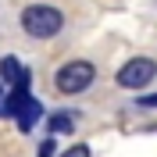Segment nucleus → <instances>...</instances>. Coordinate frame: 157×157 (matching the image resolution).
<instances>
[{
  "label": "nucleus",
  "instance_id": "f257e3e1",
  "mask_svg": "<svg viewBox=\"0 0 157 157\" xmlns=\"http://www.w3.org/2000/svg\"><path fill=\"white\" fill-rule=\"evenodd\" d=\"M64 25V14L50 4H29L21 11V29L29 32L32 39H54Z\"/></svg>",
  "mask_w": 157,
  "mask_h": 157
},
{
  "label": "nucleus",
  "instance_id": "f03ea898",
  "mask_svg": "<svg viewBox=\"0 0 157 157\" xmlns=\"http://www.w3.org/2000/svg\"><path fill=\"white\" fill-rule=\"evenodd\" d=\"M4 114L18 118V128H21V132H29L39 118H43V104L29 93V78H25V82H18V86L11 89L7 104H4Z\"/></svg>",
  "mask_w": 157,
  "mask_h": 157
},
{
  "label": "nucleus",
  "instance_id": "7ed1b4c3",
  "mask_svg": "<svg viewBox=\"0 0 157 157\" xmlns=\"http://www.w3.org/2000/svg\"><path fill=\"white\" fill-rule=\"evenodd\" d=\"M93 78H97V68H93L89 61H68V64L54 75V82H57L61 93H86V89L93 86Z\"/></svg>",
  "mask_w": 157,
  "mask_h": 157
},
{
  "label": "nucleus",
  "instance_id": "20e7f679",
  "mask_svg": "<svg viewBox=\"0 0 157 157\" xmlns=\"http://www.w3.org/2000/svg\"><path fill=\"white\" fill-rule=\"evenodd\" d=\"M154 75H157V61H150V57H132L128 64H121L118 68V86L121 89H143V86H150L154 82Z\"/></svg>",
  "mask_w": 157,
  "mask_h": 157
},
{
  "label": "nucleus",
  "instance_id": "39448f33",
  "mask_svg": "<svg viewBox=\"0 0 157 157\" xmlns=\"http://www.w3.org/2000/svg\"><path fill=\"white\" fill-rule=\"evenodd\" d=\"M29 78V68L21 64L14 54H7V57L0 61V82H7V86H18V82H25Z\"/></svg>",
  "mask_w": 157,
  "mask_h": 157
},
{
  "label": "nucleus",
  "instance_id": "423d86ee",
  "mask_svg": "<svg viewBox=\"0 0 157 157\" xmlns=\"http://www.w3.org/2000/svg\"><path fill=\"white\" fill-rule=\"evenodd\" d=\"M71 125H75V114H68V111L50 114V132H71Z\"/></svg>",
  "mask_w": 157,
  "mask_h": 157
},
{
  "label": "nucleus",
  "instance_id": "0eeeda50",
  "mask_svg": "<svg viewBox=\"0 0 157 157\" xmlns=\"http://www.w3.org/2000/svg\"><path fill=\"white\" fill-rule=\"evenodd\" d=\"M61 157H89V147H86V143H75V147H68Z\"/></svg>",
  "mask_w": 157,
  "mask_h": 157
},
{
  "label": "nucleus",
  "instance_id": "6e6552de",
  "mask_svg": "<svg viewBox=\"0 0 157 157\" xmlns=\"http://www.w3.org/2000/svg\"><path fill=\"white\" fill-rule=\"evenodd\" d=\"M54 147H57L54 139H43V143H39V150H36V157H54Z\"/></svg>",
  "mask_w": 157,
  "mask_h": 157
},
{
  "label": "nucleus",
  "instance_id": "1a4fd4ad",
  "mask_svg": "<svg viewBox=\"0 0 157 157\" xmlns=\"http://www.w3.org/2000/svg\"><path fill=\"white\" fill-rule=\"evenodd\" d=\"M139 107H157V93H147V97H139Z\"/></svg>",
  "mask_w": 157,
  "mask_h": 157
},
{
  "label": "nucleus",
  "instance_id": "9d476101",
  "mask_svg": "<svg viewBox=\"0 0 157 157\" xmlns=\"http://www.w3.org/2000/svg\"><path fill=\"white\" fill-rule=\"evenodd\" d=\"M0 114H4V86H0Z\"/></svg>",
  "mask_w": 157,
  "mask_h": 157
}]
</instances>
